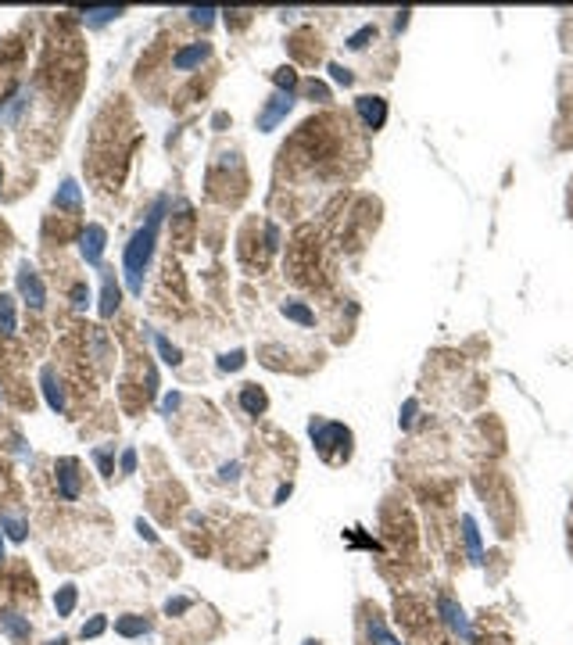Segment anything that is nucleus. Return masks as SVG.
<instances>
[{
    "mask_svg": "<svg viewBox=\"0 0 573 645\" xmlns=\"http://www.w3.org/2000/svg\"><path fill=\"white\" fill-rule=\"evenodd\" d=\"M462 527H466V541H469V552H473V559L480 563V538H477V527H473V520H469V516L462 520Z\"/></svg>",
    "mask_w": 573,
    "mask_h": 645,
    "instance_id": "obj_26",
    "label": "nucleus"
},
{
    "mask_svg": "<svg viewBox=\"0 0 573 645\" xmlns=\"http://www.w3.org/2000/svg\"><path fill=\"white\" fill-rule=\"evenodd\" d=\"M372 36H377V26H362L355 36H347V51H362Z\"/></svg>",
    "mask_w": 573,
    "mask_h": 645,
    "instance_id": "obj_25",
    "label": "nucleus"
},
{
    "mask_svg": "<svg viewBox=\"0 0 573 645\" xmlns=\"http://www.w3.org/2000/svg\"><path fill=\"white\" fill-rule=\"evenodd\" d=\"M165 208H168V197H155L151 212H147V222L133 233V240L126 244V255H122V269H126V283H129V294H140L143 290V269L155 255V240H158V226L165 219Z\"/></svg>",
    "mask_w": 573,
    "mask_h": 645,
    "instance_id": "obj_1",
    "label": "nucleus"
},
{
    "mask_svg": "<svg viewBox=\"0 0 573 645\" xmlns=\"http://www.w3.org/2000/svg\"><path fill=\"white\" fill-rule=\"evenodd\" d=\"M136 531H140V534H143L147 541H158V534H155L151 527H147V524H143V520H136Z\"/></svg>",
    "mask_w": 573,
    "mask_h": 645,
    "instance_id": "obj_34",
    "label": "nucleus"
},
{
    "mask_svg": "<svg viewBox=\"0 0 573 645\" xmlns=\"http://www.w3.org/2000/svg\"><path fill=\"white\" fill-rule=\"evenodd\" d=\"M305 645H319V642H315V638H308V642H305Z\"/></svg>",
    "mask_w": 573,
    "mask_h": 645,
    "instance_id": "obj_40",
    "label": "nucleus"
},
{
    "mask_svg": "<svg viewBox=\"0 0 573 645\" xmlns=\"http://www.w3.org/2000/svg\"><path fill=\"white\" fill-rule=\"evenodd\" d=\"M0 559H4V538H0Z\"/></svg>",
    "mask_w": 573,
    "mask_h": 645,
    "instance_id": "obj_38",
    "label": "nucleus"
},
{
    "mask_svg": "<svg viewBox=\"0 0 573 645\" xmlns=\"http://www.w3.org/2000/svg\"><path fill=\"white\" fill-rule=\"evenodd\" d=\"M115 631L122 638H140V635H151V620L140 616V613H126V616L115 620Z\"/></svg>",
    "mask_w": 573,
    "mask_h": 645,
    "instance_id": "obj_11",
    "label": "nucleus"
},
{
    "mask_svg": "<svg viewBox=\"0 0 573 645\" xmlns=\"http://www.w3.org/2000/svg\"><path fill=\"white\" fill-rule=\"evenodd\" d=\"M308 434H312V441H315V449H319L322 459L337 463V459H333V449H340V459L352 456V430H347V427L330 423V419H312V423H308Z\"/></svg>",
    "mask_w": 573,
    "mask_h": 645,
    "instance_id": "obj_2",
    "label": "nucleus"
},
{
    "mask_svg": "<svg viewBox=\"0 0 573 645\" xmlns=\"http://www.w3.org/2000/svg\"><path fill=\"white\" fill-rule=\"evenodd\" d=\"M104 628H108V620H104V616H93L90 624H83V638H97V635H104Z\"/></svg>",
    "mask_w": 573,
    "mask_h": 645,
    "instance_id": "obj_31",
    "label": "nucleus"
},
{
    "mask_svg": "<svg viewBox=\"0 0 573 645\" xmlns=\"http://www.w3.org/2000/svg\"><path fill=\"white\" fill-rule=\"evenodd\" d=\"M212 58V43H187L183 51H176V58H172V68L176 72H190V68H197L201 61H208Z\"/></svg>",
    "mask_w": 573,
    "mask_h": 645,
    "instance_id": "obj_9",
    "label": "nucleus"
},
{
    "mask_svg": "<svg viewBox=\"0 0 573 645\" xmlns=\"http://www.w3.org/2000/svg\"><path fill=\"white\" fill-rule=\"evenodd\" d=\"M0 631H4L15 645H29V638H33L29 616L18 613V609H0Z\"/></svg>",
    "mask_w": 573,
    "mask_h": 645,
    "instance_id": "obj_6",
    "label": "nucleus"
},
{
    "mask_svg": "<svg viewBox=\"0 0 573 645\" xmlns=\"http://www.w3.org/2000/svg\"><path fill=\"white\" fill-rule=\"evenodd\" d=\"M104 244H108V233H104V226H97V222H90V226L83 230V258L90 262V265H101V255H104Z\"/></svg>",
    "mask_w": 573,
    "mask_h": 645,
    "instance_id": "obj_8",
    "label": "nucleus"
},
{
    "mask_svg": "<svg viewBox=\"0 0 573 645\" xmlns=\"http://www.w3.org/2000/svg\"><path fill=\"white\" fill-rule=\"evenodd\" d=\"M240 477V463H222L219 466V481H237Z\"/></svg>",
    "mask_w": 573,
    "mask_h": 645,
    "instance_id": "obj_32",
    "label": "nucleus"
},
{
    "mask_svg": "<svg viewBox=\"0 0 573 645\" xmlns=\"http://www.w3.org/2000/svg\"><path fill=\"white\" fill-rule=\"evenodd\" d=\"M330 79H333V83H340V86H352V83H355L352 68H344V65H337V61L330 65Z\"/></svg>",
    "mask_w": 573,
    "mask_h": 645,
    "instance_id": "obj_27",
    "label": "nucleus"
},
{
    "mask_svg": "<svg viewBox=\"0 0 573 645\" xmlns=\"http://www.w3.org/2000/svg\"><path fill=\"white\" fill-rule=\"evenodd\" d=\"M0 183H4V165H0Z\"/></svg>",
    "mask_w": 573,
    "mask_h": 645,
    "instance_id": "obj_39",
    "label": "nucleus"
},
{
    "mask_svg": "<svg viewBox=\"0 0 573 645\" xmlns=\"http://www.w3.org/2000/svg\"><path fill=\"white\" fill-rule=\"evenodd\" d=\"M272 83H276V90H287V93H294L297 90V72L287 65V68H276L272 72Z\"/></svg>",
    "mask_w": 573,
    "mask_h": 645,
    "instance_id": "obj_22",
    "label": "nucleus"
},
{
    "mask_svg": "<svg viewBox=\"0 0 573 645\" xmlns=\"http://www.w3.org/2000/svg\"><path fill=\"white\" fill-rule=\"evenodd\" d=\"M122 15V8H86L83 18H86V26H108V22H115Z\"/></svg>",
    "mask_w": 573,
    "mask_h": 645,
    "instance_id": "obj_19",
    "label": "nucleus"
},
{
    "mask_svg": "<svg viewBox=\"0 0 573 645\" xmlns=\"http://www.w3.org/2000/svg\"><path fill=\"white\" fill-rule=\"evenodd\" d=\"M441 609L448 613V620H452V628H455V631H459L462 638H469V624H466V616H462V609H459V606H455L452 599H444V603H441Z\"/></svg>",
    "mask_w": 573,
    "mask_h": 645,
    "instance_id": "obj_20",
    "label": "nucleus"
},
{
    "mask_svg": "<svg viewBox=\"0 0 573 645\" xmlns=\"http://www.w3.org/2000/svg\"><path fill=\"white\" fill-rule=\"evenodd\" d=\"M79 463L76 459H58L54 463V477H58V495L65 502H76L79 499V491H83V484H79Z\"/></svg>",
    "mask_w": 573,
    "mask_h": 645,
    "instance_id": "obj_5",
    "label": "nucleus"
},
{
    "mask_svg": "<svg viewBox=\"0 0 573 645\" xmlns=\"http://www.w3.org/2000/svg\"><path fill=\"white\" fill-rule=\"evenodd\" d=\"M155 344H158V352H162V359H165L168 366H180V362H183V352H180V348H176V344H172L168 337L155 334Z\"/></svg>",
    "mask_w": 573,
    "mask_h": 645,
    "instance_id": "obj_21",
    "label": "nucleus"
},
{
    "mask_svg": "<svg viewBox=\"0 0 573 645\" xmlns=\"http://www.w3.org/2000/svg\"><path fill=\"white\" fill-rule=\"evenodd\" d=\"M180 402H183V394H168V398H165V412L180 409Z\"/></svg>",
    "mask_w": 573,
    "mask_h": 645,
    "instance_id": "obj_36",
    "label": "nucleus"
},
{
    "mask_svg": "<svg viewBox=\"0 0 573 645\" xmlns=\"http://www.w3.org/2000/svg\"><path fill=\"white\" fill-rule=\"evenodd\" d=\"M18 294L26 297V305L33 309V312H40L43 305H47V287H43V280H40V272L26 262L18 269Z\"/></svg>",
    "mask_w": 573,
    "mask_h": 645,
    "instance_id": "obj_4",
    "label": "nucleus"
},
{
    "mask_svg": "<svg viewBox=\"0 0 573 645\" xmlns=\"http://www.w3.org/2000/svg\"><path fill=\"white\" fill-rule=\"evenodd\" d=\"M280 312H283L290 322H297V327H305V330H308V327H315V312H312L305 302H294V297H290V302H283V305H280Z\"/></svg>",
    "mask_w": 573,
    "mask_h": 645,
    "instance_id": "obj_13",
    "label": "nucleus"
},
{
    "mask_svg": "<svg viewBox=\"0 0 573 645\" xmlns=\"http://www.w3.org/2000/svg\"><path fill=\"white\" fill-rule=\"evenodd\" d=\"M366 628H369V642H372V645H398V638L387 631V624H384V620H380L377 613L369 616V624H366Z\"/></svg>",
    "mask_w": 573,
    "mask_h": 645,
    "instance_id": "obj_16",
    "label": "nucleus"
},
{
    "mask_svg": "<svg viewBox=\"0 0 573 645\" xmlns=\"http://www.w3.org/2000/svg\"><path fill=\"white\" fill-rule=\"evenodd\" d=\"M40 384H43V394H47V405H51L54 412H65V391H61V384H58L54 366H43Z\"/></svg>",
    "mask_w": 573,
    "mask_h": 645,
    "instance_id": "obj_10",
    "label": "nucleus"
},
{
    "mask_svg": "<svg viewBox=\"0 0 573 645\" xmlns=\"http://www.w3.org/2000/svg\"><path fill=\"white\" fill-rule=\"evenodd\" d=\"M72 305H76V309H86V305H90V287H86V283H76V287H72Z\"/></svg>",
    "mask_w": 573,
    "mask_h": 645,
    "instance_id": "obj_30",
    "label": "nucleus"
},
{
    "mask_svg": "<svg viewBox=\"0 0 573 645\" xmlns=\"http://www.w3.org/2000/svg\"><path fill=\"white\" fill-rule=\"evenodd\" d=\"M118 297H122V290H118L115 277H104V290H101V316H104V319H111V316H115V309H118Z\"/></svg>",
    "mask_w": 573,
    "mask_h": 645,
    "instance_id": "obj_14",
    "label": "nucleus"
},
{
    "mask_svg": "<svg viewBox=\"0 0 573 645\" xmlns=\"http://www.w3.org/2000/svg\"><path fill=\"white\" fill-rule=\"evenodd\" d=\"M133 469H136V452L126 449V452H122V474H133Z\"/></svg>",
    "mask_w": 573,
    "mask_h": 645,
    "instance_id": "obj_33",
    "label": "nucleus"
},
{
    "mask_svg": "<svg viewBox=\"0 0 573 645\" xmlns=\"http://www.w3.org/2000/svg\"><path fill=\"white\" fill-rule=\"evenodd\" d=\"M79 205V183L76 180H65L61 190L54 194V208H76Z\"/></svg>",
    "mask_w": 573,
    "mask_h": 645,
    "instance_id": "obj_18",
    "label": "nucleus"
},
{
    "mask_svg": "<svg viewBox=\"0 0 573 645\" xmlns=\"http://www.w3.org/2000/svg\"><path fill=\"white\" fill-rule=\"evenodd\" d=\"M18 319H15V297L0 294V334H15Z\"/></svg>",
    "mask_w": 573,
    "mask_h": 645,
    "instance_id": "obj_17",
    "label": "nucleus"
},
{
    "mask_svg": "<svg viewBox=\"0 0 573 645\" xmlns=\"http://www.w3.org/2000/svg\"><path fill=\"white\" fill-rule=\"evenodd\" d=\"M240 405H244V412L262 416V412L269 409V398H265V391H262L258 384H244V387H240Z\"/></svg>",
    "mask_w": 573,
    "mask_h": 645,
    "instance_id": "obj_12",
    "label": "nucleus"
},
{
    "mask_svg": "<svg viewBox=\"0 0 573 645\" xmlns=\"http://www.w3.org/2000/svg\"><path fill=\"white\" fill-rule=\"evenodd\" d=\"M47 645H68V638H51V642H47Z\"/></svg>",
    "mask_w": 573,
    "mask_h": 645,
    "instance_id": "obj_37",
    "label": "nucleus"
},
{
    "mask_svg": "<svg viewBox=\"0 0 573 645\" xmlns=\"http://www.w3.org/2000/svg\"><path fill=\"white\" fill-rule=\"evenodd\" d=\"M355 108H359V118L366 122V130H384V122H387V101L384 97H359Z\"/></svg>",
    "mask_w": 573,
    "mask_h": 645,
    "instance_id": "obj_7",
    "label": "nucleus"
},
{
    "mask_svg": "<svg viewBox=\"0 0 573 645\" xmlns=\"http://www.w3.org/2000/svg\"><path fill=\"white\" fill-rule=\"evenodd\" d=\"M287 499H290V484H280V488H276V499H272V502L280 506V502H287Z\"/></svg>",
    "mask_w": 573,
    "mask_h": 645,
    "instance_id": "obj_35",
    "label": "nucleus"
},
{
    "mask_svg": "<svg viewBox=\"0 0 573 645\" xmlns=\"http://www.w3.org/2000/svg\"><path fill=\"white\" fill-rule=\"evenodd\" d=\"M26 97H29V90H26V86H22V90H15L11 104H8V118H18V111L26 108Z\"/></svg>",
    "mask_w": 573,
    "mask_h": 645,
    "instance_id": "obj_28",
    "label": "nucleus"
},
{
    "mask_svg": "<svg viewBox=\"0 0 573 645\" xmlns=\"http://www.w3.org/2000/svg\"><path fill=\"white\" fill-rule=\"evenodd\" d=\"M76 599H79V588H76V584H61L58 595H54V609H58V616H68L72 609H76Z\"/></svg>",
    "mask_w": 573,
    "mask_h": 645,
    "instance_id": "obj_15",
    "label": "nucleus"
},
{
    "mask_svg": "<svg viewBox=\"0 0 573 645\" xmlns=\"http://www.w3.org/2000/svg\"><path fill=\"white\" fill-rule=\"evenodd\" d=\"M244 362H247V355H244L240 348H233V352H226V355L219 359V369H222V373H237Z\"/></svg>",
    "mask_w": 573,
    "mask_h": 645,
    "instance_id": "obj_24",
    "label": "nucleus"
},
{
    "mask_svg": "<svg viewBox=\"0 0 573 645\" xmlns=\"http://www.w3.org/2000/svg\"><path fill=\"white\" fill-rule=\"evenodd\" d=\"M294 101H297L294 93H287V90H276V93H272L269 101H265V108L258 111V130H262V133H269V130H276L280 122H283V118L290 115Z\"/></svg>",
    "mask_w": 573,
    "mask_h": 645,
    "instance_id": "obj_3",
    "label": "nucleus"
},
{
    "mask_svg": "<svg viewBox=\"0 0 573 645\" xmlns=\"http://www.w3.org/2000/svg\"><path fill=\"white\" fill-rule=\"evenodd\" d=\"M111 452H115V449H93V463H97V469H101V477H111V474H115Z\"/></svg>",
    "mask_w": 573,
    "mask_h": 645,
    "instance_id": "obj_23",
    "label": "nucleus"
},
{
    "mask_svg": "<svg viewBox=\"0 0 573 645\" xmlns=\"http://www.w3.org/2000/svg\"><path fill=\"white\" fill-rule=\"evenodd\" d=\"M215 8H194L190 11V22H197V26H212V22H215Z\"/></svg>",
    "mask_w": 573,
    "mask_h": 645,
    "instance_id": "obj_29",
    "label": "nucleus"
}]
</instances>
